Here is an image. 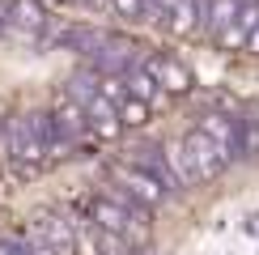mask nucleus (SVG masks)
I'll use <instances>...</instances> for the list:
<instances>
[{
    "instance_id": "1",
    "label": "nucleus",
    "mask_w": 259,
    "mask_h": 255,
    "mask_svg": "<svg viewBox=\"0 0 259 255\" xmlns=\"http://www.w3.org/2000/svg\"><path fill=\"white\" fill-rule=\"evenodd\" d=\"M170 157H175V166H179V175H183V183H212V179L221 175L225 166V153H221V145L212 141L208 132H187L179 145H170Z\"/></svg>"
},
{
    "instance_id": "2",
    "label": "nucleus",
    "mask_w": 259,
    "mask_h": 255,
    "mask_svg": "<svg viewBox=\"0 0 259 255\" xmlns=\"http://www.w3.org/2000/svg\"><path fill=\"white\" fill-rule=\"evenodd\" d=\"M127 162L140 166V170H149L170 196H179V191L187 187V183H183V175H179V166H175V157H170V145H136L132 153H127Z\"/></svg>"
},
{
    "instance_id": "3",
    "label": "nucleus",
    "mask_w": 259,
    "mask_h": 255,
    "mask_svg": "<svg viewBox=\"0 0 259 255\" xmlns=\"http://www.w3.org/2000/svg\"><path fill=\"white\" fill-rule=\"evenodd\" d=\"M136 42L132 38H119V34H102V42H98V51H94V56L90 60H85V64H90V68H98L102 72V77H119V72H132L136 68Z\"/></svg>"
},
{
    "instance_id": "4",
    "label": "nucleus",
    "mask_w": 259,
    "mask_h": 255,
    "mask_svg": "<svg viewBox=\"0 0 259 255\" xmlns=\"http://www.w3.org/2000/svg\"><path fill=\"white\" fill-rule=\"evenodd\" d=\"M30 230H34L56 255H77V221H72L68 212L47 208V212H38V217L30 221Z\"/></svg>"
},
{
    "instance_id": "5",
    "label": "nucleus",
    "mask_w": 259,
    "mask_h": 255,
    "mask_svg": "<svg viewBox=\"0 0 259 255\" xmlns=\"http://www.w3.org/2000/svg\"><path fill=\"white\" fill-rule=\"evenodd\" d=\"M149 77L157 81L161 94H191V85H196V72L187 68L179 56H170V51H153V56L145 60Z\"/></svg>"
},
{
    "instance_id": "6",
    "label": "nucleus",
    "mask_w": 259,
    "mask_h": 255,
    "mask_svg": "<svg viewBox=\"0 0 259 255\" xmlns=\"http://www.w3.org/2000/svg\"><path fill=\"white\" fill-rule=\"evenodd\" d=\"M111 183H115V187H123L127 196H136L140 204H149V208H157L161 200L170 196V191L161 187L157 179L149 175V170H140V166H132V162H123V166H115V170H111Z\"/></svg>"
},
{
    "instance_id": "7",
    "label": "nucleus",
    "mask_w": 259,
    "mask_h": 255,
    "mask_svg": "<svg viewBox=\"0 0 259 255\" xmlns=\"http://www.w3.org/2000/svg\"><path fill=\"white\" fill-rule=\"evenodd\" d=\"M9 30H21V34H34V38H47L51 17L42 13L34 0H13V5H9Z\"/></svg>"
},
{
    "instance_id": "8",
    "label": "nucleus",
    "mask_w": 259,
    "mask_h": 255,
    "mask_svg": "<svg viewBox=\"0 0 259 255\" xmlns=\"http://www.w3.org/2000/svg\"><path fill=\"white\" fill-rule=\"evenodd\" d=\"M51 115H56V132H60L68 145L77 141V136L90 132V115H85V106H81V102H72V98H64Z\"/></svg>"
},
{
    "instance_id": "9",
    "label": "nucleus",
    "mask_w": 259,
    "mask_h": 255,
    "mask_svg": "<svg viewBox=\"0 0 259 255\" xmlns=\"http://www.w3.org/2000/svg\"><path fill=\"white\" fill-rule=\"evenodd\" d=\"M123 81H127V94H132V98H140V102H157V81L149 77V68L145 64H136L132 72H123Z\"/></svg>"
},
{
    "instance_id": "10",
    "label": "nucleus",
    "mask_w": 259,
    "mask_h": 255,
    "mask_svg": "<svg viewBox=\"0 0 259 255\" xmlns=\"http://www.w3.org/2000/svg\"><path fill=\"white\" fill-rule=\"evenodd\" d=\"M115 111H119V123H123V128H145V123H149V111H153V102H140V98H132V94H127L123 102H115Z\"/></svg>"
},
{
    "instance_id": "11",
    "label": "nucleus",
    "mask_w": 259,
    "mask_h": 255,
    "mask_svg": "<svg viewBox=\"0 0 259 255\" xmlns=\"http://www.w3.org/2000/svg\"><path fill=\"white\" fill-rule=\"evenodd\" d=\"M111 9H115V17H123V21H149V13H153L145 0H111Z\"/></svg>"
},
{
    "instance_id": "12",
    "label": "nucleus",
    "mask_w": 259,
    "mask_h": 255,
    "mask_svg": "<svg viewBox=\"0 0 259 255\" xmlns=\"http://www.w3.org/2000/svg\"><path fill=\"white\" fill-rule=\"evenodd\" d=\"M17 242H21V251H26V255H56V251H51V247H47V242H42L30 226H26V234H17Z\"/></svg>"
},
{
    "instance_id": "13",
    "label": "nucleus",
    "mask_w": 259,
    "mask_h": 255,
    "mask_svg": "<svg viewBox=\"0 0 259 255\" xmlns=\"http://www.w3.org/2000/svg\"><path fill=\"white\" fill-rule=\"evenodd\" d=\"M0 255H26L17 242V234H0Z\"/></svg>"
},
{
    "instance_id": "14",
    "label": "nucleus",
    "mask_w": 259,
    "mask_h": 255,
    "mask_svg": "<svg viewBox=\"0 0 259 255\" xmlns=\"http://www.w3.org/2000/svg\"><path fill=\"white\" fill-rule=\"evenodd\" d=\"M0 34H9V5L0 0Z\"/></svg>"
},
{
    "instance_id": "15",
    "label": "nucleus",
    "mask_w": 259,
    "mask_h": 255,
    "mask_svg": "<svg viewBox=\"0 0 259 255\" xmlns=\"http://www.w3.org/2000/svg\"><path fill=\"white\" fill-rule=\"evenodd\" d=\"M246 51H255V56H259V26L251 30V38H246Z\"/></svg>"
},
{
    "instance_id": "16",
    "label": "nucleus",
    "mask_w": 259,
    "mask_h": 255,
    "mask_svg": "<svg viewBox=\"0 0 259 255\" xmlns=\"http://www.w3.org/2000/svg\"><path fill=\"white\" fill-rule=\"evenodd\" d=\"M246 119H251V128L259 132V106H251V111H246Z\"/></svg>"
},
{
    "instance_id": "17",
    "label": "nucleus",
    "mask_w": 259,
    "mask_h": 255,
    "mask_svg": "<svg viewBox=\"0 0 259 255\" xmlns=\"http://www.w3.org/2000/svg\"><path fill=\"white\" fill-rule=\"evenodd\" d=\"M145 5H149V9H153V0H145ZM149 17H153V13H149Z\"/></svg>"
}]
</instances>
